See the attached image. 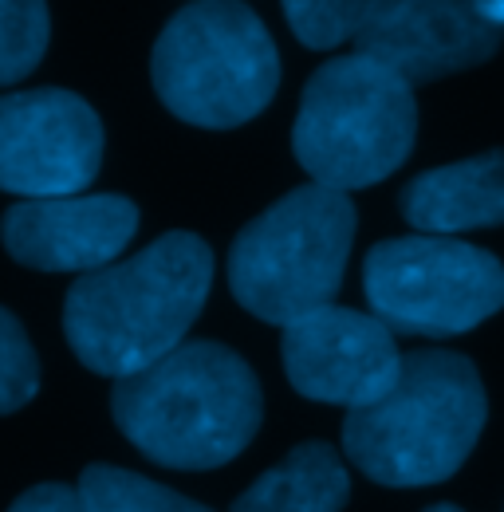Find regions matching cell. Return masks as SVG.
Masks as SVG:
<instances>
[{"mask_svg": "<svg viewBox=\"0 0 504 512\" xmlns=\"http://www.w3.org/2000/svg\"><path fill=\"white\" fill-rule=\"evenodd\" d=\"M260 383L229 347L193 339L154 367L119 379L111 414L126 438L166 469H221L260 430Z\"/></svg>", "mask_w": 504, "mask_h": 512, "instance_id": "cell-2", "label": "cell"}, {"mask_svg": "<svg viewBox=\"0 0 504 512\" xmlns=\"http://www.w3.org/2000/svg\"><path fill=\"white\" fill-rule=\"evenodd\" d=\"M477 4V12H481V20L485 24H493L497 32L504 28V0H473Z\"/></svg>", "mask_w": 504, "mask_h": 512, "instance_id": "cell-19", "label": "cell"}, {"mask_svg": "<svg viewBox=\"0 0 504 512\" xmlns=\"http://www.w3.org/2000/svg\"><path fill=\"white\" fill-rule=\"evenodd\" d=\"M213 253L193 233H166L142 253L71 284L63 331L75 359L107 379H130L174 347L205 308Z\"/></svg>", "mask_w": 504, "mask_h": 512, "instance_id": "cell-1", "label": "cell"}, {"mask_svg": "<svg viewBox=\"0 0 504 512\" xmlns=\"http://www.w3.org/2000/svg\"><path fill=\"white\" fill-rule=\"evenodd\" d=\"M52 40L48 0H0V87L32 75Z\"/></svg>", "mask_w": 504, "mask_h": 512, "instance_id": "cell-15", "label": "cell"}, {"mask_svg": "<svg viewBox=\"0 0 504 512\" xmlns=\"http://www.w3.org/2000/svg\"><path fill=\"white\" fill-rule=\"evenodd\" d=\"M75 489L87 512H209L205 505L119 465H87Z\"/></svg>", "mask_w": 504, "mask_h": 512, "instance_id": "cell-14", "label": "cell"}, {"mask_svg": "<svg viewBox=\"0 0 504 512\" xmlns=\"http://www.w3.org/2000/svg\"><path fill=\"white\" fill-rule=\"evenodd\" d=\"M426 512H461L457 505H434V509H426Z\"/></svg>", "mask_w": 504, "mask_h": 512, "instance_id": "cell-20", "label": "cell"}, {"mask_svg": "<svg viewBox=\"0 0 504 512\" xmlns=\"http://www.w3.org/2000/svg\"><path fill=\"white\" fill-rule=\"evenodd\" d=\"M501 32L481 20L473 0H378L355 36V52L394 71L398 79L430 83L485 64Z\"/></svg>", "mask_w": 504, "mask_h": 512, "instance_id": "cell-11", "label": "cell"}, {"mask_svg": "<svg viewBox=\"0 0 504 512\" xmlns=\"http://www.w3.org/2000/svg\"><path fill=\"white\" fill-rule=\"evenodd\" d=\"M8 512H87V505H83L79 489L52 481V485H36L24 497H16V505Z\"/></svg>", "mask_w": 504, "mask_h": 512, "instance_id": "cell-18", "label": "cell"}, {"mask_svg": "<svg viewBox=\"0 0 504 512\" xmlns=\"http://www.w3.org/2000/svg\"><path fill=\"white\" fill-rule=\"evenodd\" d=\"M138 229V205L119 193L32 197L8 205L0 241L12 260L40 272H99L115 264Z\"/></svg>", "mask_w": 504, "mask_h": 512, "instance_id": "cell-10", "label": "cell"}, {"mask_svg": "<svg viewBox=\"0 0 504 512\" xmlns=\"http://www.w3.org/2000/svg\"><path fill=\"white\" fill-rule=\"evenodd\" d=\"M402 213L426 237L504 225V150L418 174L402 190Z\"/></svg>", "mask_w": 504, "mask_h": 512, "instance_id": "cell-12", "label": "cell"}, {"mask_svg": "<svg viewBox=\"0 0 504 512\" xmlns=\"http://www.w3.org/2000/svg\"><path fill=\"white\" fill-rule=\"evenodd\" d=\"M103 162V123L87 99L63 87L0 95V190L32 197H75Z\"/></svg>", "mask_w": 504, "mask_h": 512, "instance_id": "cell-8", "label": "cell"}, {"mask_svg": "<svg viewBox=\"0 0 504 512\" xmlns=\"http://www.w3.org/2000/svg\"><path fill=\"white\" fill-rule=\"evenodd\" d=\"M280 4L296 40L315 52L355 40L378 8V0H280Z\"/></svg>", "mask_w": 504, "mask_h": 512, "instance_id": "cell-16", "label": "cell"}, {"mask_svg": "<svg viewBox=\"0 0 504 512\" xmlns=\"http://www.w3.org/2000/svg\"><path fill=\"white\" fill-rule=\"evenodd\" d=\"M40 390V363L20 320L0 308V414H16Z\"/></svg>", "mask_w": 504, "mask_h": 512, "instance_id": "cell-17", "label": "cell"}, {"mask_svg": "<svg viewBox=\"0 0 504 512\" xmlns=\"http://www.w3.org/2000/svg\"><path fill=\"white\" fill-rule=\"evenodd\" d=\"M363 288L390 331L445 339L501 312L504 264L453 237H394L367 253Z\"/></svg>", "mask_w": 504, "mask_h": 512, "instance_id": "cell-7", "label": "cell"}, {"mask_svg": "<svg viewBox=\"0 0 504 512\" xmlns=\"http://www.w3.org/2000/svg\"><path fill=\"white\" fill-rule=\"evenodd\" d=\"M288 383L304 398L363 410L378 402L402 371L394 331L355 308H319L288 323L280 339Z\"/></svg>", "mask_w": 504, "mask_h": 512, "instance_id": "cell-9", "label": "cell"}, {"mask_svg": "<svg viewBox=\"0 0 504 512\" xmlns=\"http://www.w3.org/2000/svg\"><path fill=\"white\" fill-rule=\"evenodd\" d=\"M485 414V386L465 355L410 351L378 402L347 410L343 449L351 465L378 485H438L473 453Z\"/></svg>", "mask_w": 504, "mask_h": 512, "instance_id": "cell-3", "label": "cell"}, {"mask_svg": "<svg viewBox=\"0 0 504 512\" xmlns=\"http://www.w3.org/2000/svg\"><path fill=\"white\" fill-rule=\"evenodd\" d=\"M351 481L339 453L323 442L296 446L260 481H252L229 512H339L347 505Z\"/></svg>", "mask_w": 504, "mask_h": 512, "instance_id": "cell-13", "label": "cell"}, {"mask_svg": "<svg viewBox=\"0 0 504 512\" xmlns=\"http://www.w3.org/2000/svg\"><path fill=\"white\" fill-rule=\"evenodd\" d=\"M418 107L406 79L351 52L315 71L292 127L300 166L327 190H363L390 178L414 150Z\"/></svg>", "mask_w": 504, "mask_h": 512, "instance_id": "cell-5", "label": "cell"}, {"mask_svg": "<svg viewBox=\"0 0 504 512\" xmlns=\"http://www.w3.org/2000/svg\"><path fill=\"white\" fill-rule=\"evenodd\" d=\"M355 241L351 197L300 186L252 217L229 249V288L256 320L288 327L331 308Z\"/></svg>", "mask_w": 504, "mask_h": 512, "instance_id": "cell-4", "label": "cell"}, {"mask_svg": "<svg viewBox=\"0 0 504 512\" xmlns=\"http://www.w3.org/2000/svg\"><path fill=\"white\" fill-rule=\"evenodd\" d=\"M150 75L158 99L182 123L229 130L272 103L280 56L252 8L237 0H197L162 28Z\"/></svg>", "mask_w": 504, "mask_h": 512, "instance_id": "cell-6", "label": "cell"}]
</instances>
